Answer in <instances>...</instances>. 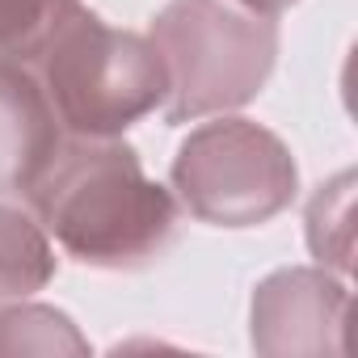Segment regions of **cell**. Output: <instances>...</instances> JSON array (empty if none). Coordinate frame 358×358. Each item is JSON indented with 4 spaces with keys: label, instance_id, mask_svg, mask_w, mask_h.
I'll list each match as a JSON object with an SVG mask.
<instances>
[{
    "label": "cell",
    "instance_id": "obj_1",
    "mask_svg": "<svg viewBox=\"0 0 358 358\" xmlns=\"http://www.w3.org/2000/svg\"><path fill=\"white\" fill-rule=\"evenodd\" d=\"M26 199L47 236H55L68 257L97 270H139L156 262L182 220L177 194L152 182L139 152L118 135H72L59 143Z\"/></svg>",
    "mask_w": 358,
    "mask_h": 358
},
{
    "label": "cell",
    "instance_id": "obj_2",
    "mask_svg": "<svg viewBox=\"0 0 358 358\" xmlns=\"http://www.w3.org/2000/svg\"><path fill=\"white\" fill-rule=\"evenodd\" d=\"M148 43L169 72L164 122H199L249 106L278 59V22L241 0H169Z\"/></svg>",
    "mask_w": 358,
    "mask_h": 358
},
{
    "label": "cell",
    "instance_id": "obj_3",
    "mask_svg": "<svg viewBox=\"0 0 358 358\" xmlns=\"http://www.w3.org/2000/svg\"><path fill=\"white\" fill-rule=\"evenodd\" d=\"M38 85L68 135L110 139L156 114L169 97V72L143 34L114 30L76 5L38 51Z\"/></svg>",
    "mask_w": 358,
    "mask_h": 358
},
{
    "label": "cell",
    "instance_id": "obj_4",
    "mask_svg": "<svg viewBox=\"0 0 358 358\" xmlns=\"http://www.w3.org/2000/svg\"><path fill=\"white\" fill-rule=\"evenodd\" d=\"M173 194L211 228H257L295 203L299 169L291 148L262 122L220 114L194 127L173 156Z\"/></svg>",
    "mask_w": 358,
    "mask_h": 358
},
{
    "label": "cell",
    "instance_id": "obj_5",
    "mask_svg": "<svg viewBox=\"0 0 358 358\" xmlns=\"http://www.w3.org/2000/svg\"><path fill=\"white\" fill-rule=\"evenodd\" d=\"M350 287L329 266H287L257 282L249 337L257 354H345Z\"/></svg>",
    "mask_w": 358,
    "mask_h": 358
},
{
    "label": "cell",
    "instance_id": "obj_6",
    "mask_svg": "<svg viewBox=\"0 0 358 358\" xmlns=\"http://www.w3.org/2000/svg\"><path fill=\"white\" fill-rule=\"evenodd\" d=\"M64 143V127L26 64L0 59V194H26Z\"/></svg>",
    "mask_w": 358,
    "mask_h": 358
},
{
    "label": "cell",
    "instance_id": "obj_7",
    "mask_svg": "<svg viewBox=\"0 0 358 358\" xmlns=\"http://www.w3.org/2000/svg\"><path fill=\"white\" fill-rule=\"evenodd\" d=\"M51 278H55V249L47 228L30 211L0 203V303L30 299Z\"/></svg>",
    "mask_w": 358,
    "mask_h": 358
},
{
    "label": "cell",
    "instance_id": "obj_8",
    "mask_svg": "<svg viewBox=\"0 0 358 358\" xmlns=\"http://www.w3.org/2000/svg\"><path fill=\"white\" fill-rule=\"evenodd\" d=\"M308 249L320 266L350 278L354 270V173H337L308 199Z\"/></svg>",
    "mask_w": 358,
    "mask_h": 358
},
{
    "label": "cell",
    "instance_id": "obj_9",
    "mask_svg": "<svg viewBox=\"0 0 358 358\" xmlns=\"http://www.w3.org/2000/svg\"><path fill=\"white\" fill-rule=\"evenodd\" d=\"M0 354H89L68 312L47 303H0Z\"/></svg>",
    "mask_w": 358,
    "mask_h": 358
},
{
    "label": "cell",
    "instance_id": "obj_10",
    "mask_svg": "<svg viewBox=\"0 0 358 358\" xmlns=\"http://www.w3.org/2000/svg\"><path fill=\"white\" fill-rule=\"evenodd\" d=\"M80 0H0V59L30 64Z\"/></svg>",
    "mask_w": 358,
    "mask_h": 358
},
{
    "label": "cell",
    "instance_id": "obj_11",
    "mask_svg": "<svg viewBox=\"0 0 358 358\" xmlns=\"http://www.w3.org/2000/svg\"><path fill=\"white\" fill-rule=\"evenodd\" d=\"M245 9H253V13H266V17H278V13H287L291 5H299V0H241Z\"/></svg>",
    "mask_w": 358,
    "mask_h": 358
}]
</instances>
